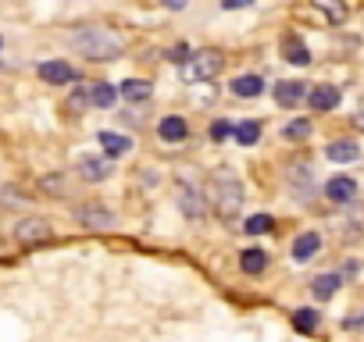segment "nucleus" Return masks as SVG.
Returning <instances> with one entry per match:
<instances>
[{
    "label": "nucleus",
    "mask_w": 364,
    "mask_h": 342,
    "mask_svg": "<svg viewBox=\"0 0 364 342\" xmlns=\"http://www.w3.org/2000/svg\"><path fill=\"white\" fill-rule=\"evenodd\" d=\"M72 47L90 61H118L125 50V43L111 29H79L72 33Z\"/></svg>",
    "instance_id": "obj_1"
},
{
    "label": "nucleus",
    "mask_w": 364,
    "mask_h": 342,
    "mask_svg": "<svg viewBox=\"0 0 364 342\" xmlns=\"http://www.w3.org/2000/svg\"><path fill=\"white\" fill-rule=\"evenodd\" d=\"M211 207L218 218H236L240 207H243V186L229 175H218L211 182Z\"/></svg>",
    "instance_id": "obj_2"
},
{
    "label": "nucleus",
    "mask_w": 364,
    "mask_h": 342,
    "mask_svg": "<svg viewBox=\"0 0 364 342\" xmlns=\"http://www.w3.org/2000/svg\"><path fill=\"white\" fill-rule=\"evenodd\" d=\"M222 65H225V57L218 54V50H197V54H190V61L182 65V75L186 79H193V82H211V79H218L222 75Z\"/></svg>",
    "instance_id": "obj_3"
},
{
    "label": "nucleus",
    "mask_w": 364,
    "mask_h": 342,
    "mask_svg": "<svg viewBox=\"0 0 364 342\" xmlns=\"http://www.w3.org/2000/svg\"><path fill=\"white\" fill-rule=\"evenodd\" d=\"M15 239H18L22 246H43V243L54 239V232H50V221H43V218H26V221L15 225Z\"/></svg>",
    "instance_id": "obj_4"
},
{
    "label": "nucleus",
    "mask_w": 364,
    "mask_h": 342,
    "mask_svg": "<svg viewBox=\"0 0 364 342\" xmlns=\"http://www.w3.org/2000/svg\"><path fill=\"white\" fill-rule=\"evenodd\" d=\"M79 221L86 225V228H97V232H104V228H114V214L104 207V204H86V207H79Z\"/></svg>",
    "instance_id": "obj_5"
},
{
    "label": "nucleus",
    "mask_w": 364,
    "mask_h": 342,
    "mask_svg": "<svg viewBox=\"0 0 364 342\" xmlns=\"http://www.w3.org/2000/svg\"><path fill=\"white\" fill-rule=\"evenodd\" d=\"M178 207H182V214L193 218V221H200V218L208 214L204 193H200V189H193V186H178Z\"/></svg>",
    "instance_id": "obj_6"
},
{
    "label": "nucleus",
    "mask_w": 364,
    "mask_h": 342,
    "mask_svg": "<svg viewBox=\"0 0 364 342\" xmlns=\"http://www.w3.org/2000/svg\"><path fill=\"white\" fill-rule=\"evenodd\" d=\"M325 197H328L332 204H339V207H350V204L357 200V182L346 179V175H336V179L325 186Z\"/></svg>",
    "instance_id": "obj_7"
},
{
    "label": "nucleus",
    "mask_w": 364,
    "mask_h": 342,
    "mask_svg": "<svg viewBox=\"0 0 364 342\" xmlns=\"http://www.w3.org/2000/svg\"><path fill=\"white\" fill-rule=\"evenodd\" d=\"M40 79L50 82V86H68V82H75V68L68 61H43L40 65Z\"/></svg>",
    "instance_id": "obj_8"
},
{
    "label": "nucleus",
    "mask_w": 364,
    "mask_h": 342,
    "mask_svg": "<svg viewBox=\"0 0 364 342\" xmlns=\"http://www.w3.org/2000/svg\"><path fill=\"white\" fill-rule=\"evenodd\" d=\"M79 175H82L86 182H104V179L111 175L107 153H104V157H79Z\"/></svg>",
    "instance_id": "obj_9"
},
{
    "label": "nucleus",
    "mask_w": 364,
    "mask_h": 342,
    "mask_svg": "<svg viewBox=\"0 0 364 342\" xmlns=\"http://www.w3.org/2000/svg\"><path fill=\"white\" fill-rule=\"evenodd\" d=\"M157 136H161L164 143H182V139L190 136V125H186V118L168 114V118H161V125H157Z\"/></svg>",
    "instance_id": "obj_10"
},
{
    "label": "nucleus",
    "mask_w": 364,
    "mask_h": 342,
    "mask_svg": "<svg viewBox=\"0 0 364 342\" xmlns=\"http://www.w3.org/2000/svg\"><path fill=\"white\" fill-rule=\"evenodd\" d=\"M318 250H321V236H318V232H304V236L293 239V260H300V264L314 260Z\"/></svg>",
    "instance_id": "obj_11"
},
{
    "label": "nucleus",
    "mask_w": 364,
    "mask_h": 342,
    "mask_svg": "<svg viewBox=\"0 0 364 342\" xmlns=\"http://www.w3.org/2000/svg\"><path fill=\"white\" fill-rule=\"evenodd\" d=\"M307 104H311V111H332L339 104V89L336 86H314L307 93Z\"/></svg>",
    "instance_id": "obj_12"
},
{
    "label": "nucleus",
    "mask_w": 364,
    "mask_h": 342,
    "mask_svg": "<svg viewBox=\"0 0 364 342\" xmlns=\"http://www.w3.org/2000/svg\"><path fill=\"white\" fill-rule=\"evenodd\" d=\"M304 96H307L304 82L286 79V82H279V86H275V104H282V107H293V104H300Z\"/></svg>",
    "instance_id": "obj_13"
},
{
    "label": "nucleus",
    "mask_w": 364,
    "mask_h": 342,
    "mask_svg": "<svg viewBox=\"0 0 364 342\" xmlns=\"http://www.w3.org/2000/svg\"><path fill=\"white\" fill-rule=\"evenodd\" d=\"M325 157H328L332 164H350V160H357V157H360V146H357V143L339 139V143H328V146H325Z\"/></svg>",
    "instance_id": "obj_14"
},
{
    "label": "nucleus",
    "mask_w": 364,
    "mask_h": 342,
    "mask_svg": "<svg viewBox=\"0 0 364 342\" xmlns=\"http://www.w3.org/2000/svg\"><path fill=\"white\" fill-rule=\"evenodd\" d=\"M118 93H122L129 104H143V100H150V93H154V89H150V82H146V79H125V82L118 86Z\"/></svg>",
    "instance_id": "obj_15"
},
{
    "label": "nucleus",
    "mask_w": 364,
    "mask_h": 342,
    "mask_svg": "<svg viewBox=\"0 0 364 342\" xmlns=\"http://www.w3.org/2000/svg\"><path fill=\"white\" fill-rule=\"evenodd\" d=\"M282 50H286V61H289V65H296V68L311 65V50H307L296 36H286V40H282Z\"/></svg>",
    "instance_id": "obj_16"
},
{
    "label": "nucleus",
    "mask_w": 364,
    "mask_h": 342,
    "mask_svg": "<svg viewBox=\"0 0 364 342\" xmlns=\"http://www.w3.org/2000/svg\"><path fill=\"white\" fill-rule=\"evenodd\" d=\"M339 285H343L339 275H318V278L311 282V292H314L318 299H332V296L339 292Z\"/></svg>",
    "instance_id": "obj_17"
},
{
    "label": "nucleus",
    "mask_w": 364,
    "mask_h": 342,
    "mask_svg": "<svg viewBox=\"0 0 364 342\" xmlns=\"http://www.w3.org/2000/svg\"><path fill=\"white\" fill-rule=\"evenodd\" d=\"M114 100H118V86H111V82H93V86H90V104L111 107Z\"/></svg>",
    "instance_id": "obj_18"
},
{
    "label": "nucleus",
    "mask_w": 364,
    "mask_h": 342,
    "mask_svg": "<svg viewBox=\"0 0 364 342\" xmlns=\"http://www.w3.org/2000/svg\"><path fill=\"white\" fill-rule=\"evenodd\" d=\"M100 146H104V153L107 157H122V153H129V136H118V132H100Z\"/></svg>",
    "instance_id": "obj_19"
},
{
    "label": "nucleus",
    "mask_w": 364,
    "mask_h": 342,
    "mask_svg": "<svg viewBox=\"0 0 364 342\" xmlns=\"http://www.w3.org/2000/svg\"><path fill=\"white\" fill-rule=\"evenodd\" d=\"M240 267H243L247 275H261V271L268 267V253H264V250H243V253H240Z\"/></svg>",
    "instance_id": "obj_20"
},
{
    "label": "nucleus",
    "mask_w": 364,
    "mask_h": 342,
    "mask_svg": "<svg viewBox=\"0 0 364 342\" xmlns=\"http://www.w3.org/2000/svg\"><path fill=\"white\" fill-rule=\"evenodd\" d=\"M261 89H264V82H261V75H240L236 82H232V93L236 96H261Z\"/></svg>",
    "instance_id": "obj_21"
},
{
    "label": "nucleus",
    "mask_w": 364,
    "mask_h": 342,
    "mask_svg": "<svg viewBox=\"0 0 364 342\" xmlns=\"http://www.w3.org/2000/svg\"><path fill=\"white\" fill-rule=\"evenodd\" d=\"M232 136H236L240 146H254V143L261 139V121H240V125L232 128Z\"/></svg>",
    "instance_id": "obj_22"
},
{
    "label": "nucleus",
    "mask_w": 364,
    "mask_h": 342,
    "mask_svg": "<svg viewBox=\"0 0 364 342\" xmlns=\"http://www.w3.org/2000/svg\"><path fill=\"white\" fill-rule=\"evenodd\" d=\"M318 310H307V307H300V310H293V328L296 331H304V335H311V331H318Z\"/></svg>",
    "instance_id": "obj_23"
},
{
    "label": "nucleus",
    "mask_w": 364,
    "mask_h": 342,
    "mask_svg": "<svg viewBox=\"0 0 364 342\" xmlns=\"http://www.w3.org/2000/svg\"><path fill=\"white\" fill-rule=\"evenodd\" d=\"M314 4L328 15V22H336V26L346 22V4H343V0H314Z\"/></svg>",
    "instance_id": "obj_24"
},
{
    "label": "nucleus",
    "mask_w": 364,
    "mask_h": 342,
    "mask_svg": "<svg viewBox=\"0 0 364 342\" xmlns=\"http://www.w3.org/2000/svg\"><path fill=\"white\" fill-rule=\"evenodd\" d=\"M250 236H264V232H272L275 228V218L272 214H254V218H247V225H243Z\"/></svg>",
    "instance_id": "obj_25"
},
{
    "label": "nucleus",
    "mask_w": 364,
    "mask_h": 342,
    "mask_svg": "<svg viewBox=\"0 0 364 342\" xmlns=\"http://www.w3.org/2000/svg\"><path fill=\"white\" fill-rule=\"evenodd\" d=\"M232 121L229 118H218V121H211V143H225L229 136H232Z\"/></svg>",
    "instance_id": "obj_26"
},
{
    "label": "nucleus",
    "mask_w": 364,
    "mask_h": 342,
    "mask_svg": "<svg viewBox=\"0 0 364 342\" xmlns=\"http://www.w3.org/2000/svg\"><path fill=\"white\" fill-rule=\"evenodd\" d=\"M286 136H289V139H307V136H311V121H307V118L289 121V125H286Z\"/></svg>",
    "instance_id": "obj_27"
},
{
    "label": "nucleus",
    "mask_w": 364,
    "mask_h": 342,
    "mask_svg": "<svg viewBox=\"0 0 364 342\" xmlns=\"http://www.w3.org/2000/svg\"><path fill=\"white\" fill-rule=\"evenodd\" d=\"M168 61H175V65H186V61H190V47H171Z\"/></svg>",
    "instance_id": "obj_28"
},
{
    "label": "nucleus",
    "mask_w": 364,
    "mask_h": 342,
    "mask_svg": "<svg viewBox=\"0 0 364 342\" xmlns=\"http://www.w3.org/2000/svg\"><path fill=\"white\" fill-rule=\"evenodd\" d=\"M250 4H254V0H222L225 11H240V8H250Z\"/></svg>",
    "instance_id": "obj_29"
},
{
    "label": "nucleus",
    "mask_w": 364,
    "mask_h": 342,
    "mask_svg": "<svg viewBox=\"0 0 364 342\" xmlns=\"http://www.w3.org/2000/svg\"><path fill=\"white\" fill-rule=\"evenodd\" d=\"M343 324H346V328H350V331H357V328H364V310H360V314H357V317H346V321H343Z\"/></svg>",
    "instance_id": "obj_30"
},
{
    "label": "nucleus",
    "mask_w": 364,
    "mask_h": 342,
    "mask_svg": "<svg viewBox=\"0 0 364 342\" xmlns=\"http://www.w3.org/2000/svg\"><path fill=\"white\" fill-rule=\"evenodd\" d=\"M161 4H164L168 11H182V8H186V0H161Z\"/></svg>",
    "instance_id": "obj_31"
},
{
    "label": "nucleus",
    "mask_w": 364,
    "mask_h": 342,
    "mask_svg": "<svg viewBox=\"0 0 364 342\" xmlns=\"http://www.w3.org/2000/svg\"><path fill=\"white\" fill-rule=\"evenodd\" d=\"M0 47H4V40H0Z\"/></svg>",
    "instance_id": "obj_32"
}]
</instances>
